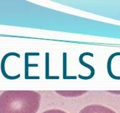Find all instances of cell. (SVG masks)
I'll return each instance as SVG.
<instances>
[{
	"label": "cell",
	"instance_id": "1",
	"mask_svg": "<svg viewBox=\"0 0 120 113\" xmlns=\"http://www.w3.org/2000/svg\"><path fill=\"white\" fill-rule=\"evenodd\" d=\"M41 100L34 90H6L0 95V113H36Z\"/></svg>",
	"mask_w": 120,
	"mask_h": 113
},
{
	"label": "cell",
	"instance_id": "2",
	"mask_svg": "<svg viewBox=\"0 0 120 113\" xmlns=\"http://www.w3.org/2000/svg\"><path fill=\"white\" fill-rule=\"evenodd\" d=\"M79 113H116L112 109L99 104L88 105L81 109Z\"/></svg>",
	"mask_w": 120,
	"mask_h": 113
},
{
	"label": "cell",
	"instance_id": "3",
	"mask_svg": "<svg viewBox=\"0 0 120 113\" xmlns=\"http://www.w3.org/2000/svg\"><path fill=\"white\" fill-rule=\"evenodd\" d=\"M57 94L60 96H64V97H78V96H82V94H85L87 91H83V90H61V91H56Z\"/></svg>",
	"mask_w": 120,
	"mask_h": 113
},
{
	"label": "cell",
	"instance_id": "4",
	"mask_svg": "<svg viewBox=\"0 0 120 113\" xmlns=\"http://www.w3.org/2000/svg\"><path fill=\"white\" fill-rule=\"evenodd\" d=\"M43 113H67L65 111L61 110V109H49L47 111H45V112H43Z\"/></svg>",
	"mask_w": 120,
	"mask_h": 113
}]
</instances>
